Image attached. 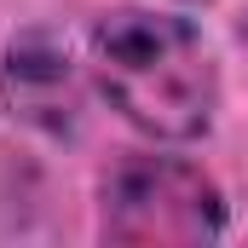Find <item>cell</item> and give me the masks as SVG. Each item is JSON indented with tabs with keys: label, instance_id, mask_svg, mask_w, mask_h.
I'll return each mask as SVG.
<instances>
[{
	"label": "cell",
	"instance_id": "277c9868",
	"mask_svg": "<svg viewBox=\"0 0 248 248\" xmlns=\"http://www.w3.org/2000/svg\"><path fill=\"white\" fill-rule=\"evenodd\" d=\"M237 35H243V46H248V12H243V23H237Z\"/></svg>",
	"mask_w": 248,
	"mask_h": 248
},
{
	"label": "cell",
	"instance_id": "7a4b0ae2",
	"mask_svg": "<svg viewBox=\"0 0 248 248\" xmlns=\"http://www.w3.org/2000/svg\"><path fill=\"white\" fill-rule=\"evenodd\" d=\"M98 231L104 243H214L225 237V196L219 185L179 156H122L98 190Z\"/></svg>",
	"mask_w": 248,
	"mask_h": 248
},
{
	"label": "cell",
	"instance_id": "6da1fadb",
	"mask_svg": "<svg viewBox=\"0 0 248 248\" xmlns=\"http://www.w3.org/2000/svg\"><path fill=\"white\" fill-rule=\"evenodd\" d=\"M93 75L122 122L162 144H190L214 127L219 69L185 17L122 6L93 29Z\"/></svg>",
	"mask_w": 248,
	"mask_h": 248
},
{
	"label": "cell",
	"instance_id": "3957f363",
	"mask_svg": "<svg viewBox=\"0 0 248 248\" xmlns=\"http://www.w3.org/2000/svg\"><path fill=\"white\" fill-rule=\"evenodd\" d=\"M0 104L23 127L46 133V139H69L87 110V75L69 46L63 29H17L0 52Z\"/></svg>",
	"mask_w": 248,
	"mask_h": 248
}]
</instances>
